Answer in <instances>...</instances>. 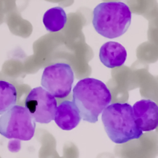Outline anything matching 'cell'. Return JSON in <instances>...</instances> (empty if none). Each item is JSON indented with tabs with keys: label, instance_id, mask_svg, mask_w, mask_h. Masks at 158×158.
Returning <instances> with one entry per match:
<instances>
[{
	"label": "cell",
	"instance_id": "6da1fadb",
	"mask_svg": "<svg viewBox=\"0 0 158 158\" xmlns=\"http://www.w3.org/2000/svg\"><path fill=\"white\" fill-rule=\"evenodd\" d=\"M72 97L81 118L92 123L98 121L100 114L112 100L106 84L93 78L79 80L73 89Z\"/></svg>",
	"mask_w": 158,
	"mask_h": 158
},
{
	"label": "cell",
	"instance_id": "7a4b0ae2",
	"mask_svg": "<svg viewBox=\"0 0 158 158\" xmlns=\"http://www.w3.org/2000/svg\"><path fill=\"white\" fill-rule=\"evenodd\" d=\"M102 122L110 139L116 144L139 139L143 131L137 127L128 103L109 104L102 112Z\"/></svg>",
	"mask_w": 158,
	"mask_h": 158
},
{
	"label": "cell",
	"instance_id": "3957f363",
	"mask_svg": "<svg viewBox=\"0 0 158 158\" xmlns=\"http://www.w3.org/2000/svg\"><path fill=\"white\" fill-rule=\"evenodd\" d=\"M131 20L129 7L120 1L101 2L93 11V27L99 35L107 38H115L123 35Z\"/></svg>",
	"mask_w": 158,
	"mask_h": 158
},
{
	"label": "cell",
	"instance_id": "277c9868",
	"mask_svg": "<svg viewBox=\"0 0 158 158\" xmlns=\"http://www.w3.org/2000/svg\"><path fill=\"white\" fill-rule=\"evenodd\" d=\"M35 122L25 107L14 105L0 117V134L8 139L28 141L34 136Z\"/></svg>",
	"mask_w": 158,
	"mask_h": 158
},
{
	"label": "cell",
	"instance_id": "5b68a950",
	"mask_svg": "<svg viewBox=\"0 0 158 158\" xmlns=\"http://www.w3.org/2000/svg\"><path fill=\"white\" fill-rule=\"evenodd\" d=\"M74 73L70 65L56 63L44 68L41 84L44 89L57 98H64L71 92Z\"/></svg>",
	"mask_w": 158,
	"mask_h": 158
},
{
	"label": "cell",
	"instance_id": "8992f818",
	"mask_svg": "<svg viewBox=\"0 0 158 158\" xmlns=\"http://www.w3.org/2000/svg\"><path fill=\"white\" fill-rule=\"evenodd\" d=\"M57 104L55 97L41 86L33 88L25 101V107L40 123H48L54 120Z\"/></svg>",
	"mask_w": 158,
	"mask_h": 158
},
{
	"label": "cell",
	"instance_id": "52a82bcc",
	"mask_svg": "<svg viewBox=\"0 0 158 158\" xmlns=\"http://www.w3.org/2000/svg\"><path fill=\"white\" fill-rule=\"evenodd\" d=\"M134 119L137 127L142 131L155 130L158 123V107L151 99H141L132 107Z\"/></svg>",
	"mask_w": 158,
	"mask_h": 158
},
{
	"label": "cell",
	"instance_id": "ba28073f",
	"mask_svg": "<svg viewBox=\"0 0 158 158\" xmlns=\"http://www.w3.org/2000/svg\"><path fill=\"white\" fill-rule=\"evenodd\" d=\"M81 117L73 101H64L57 107L54 121L57 125L64 130H71L80 122Z\"/></svg>",
	"mask_w": 158,
	"mask_h": 158
},
{
	"label": "cell",
	"instance_id": "9c48e42d",
	"mask_svg": "<svg viewBox=\"0 0 158 158\" xmlns=\"http://www.w3.org/2000/svg\"><path fill=\"white\" fill-rule=\"evenodd\" d=\"M127 56L125 48L115 41H108L100 48L99 57L101 62L108 68L120 67L124 64Z\"/></svg>",
	"mask_w": 158,
	"mask_h": 158
},
{
	"label": "cell",
	"instance_id": "30bf717a",
	"mask_svg": "<svg viewBox=\"0 0 158 158\" xmlns=\"http://www.w3.org/2000/svg\"><path fill=\"white\" fill-rule=\"evenodd\" d=\"M67 17L65 10L60 6L48 9L44 14L43 22L48 31L56 32L62 30L65 25Z\"/></svg>",
	"mask_w": 158,
	"mask_h": 158
},
{
	"label": "cell",
	"instance_id": "8fae6325",
	"mask_svg": "<svg viewBox=\"0 0 158 158\" xmlns=\"http://www.w3.org/2000/svg\"><path fill=\"white\" fill-rule=\"evenodd\" d=\"M17 98L15 87L7 81L0 80V115L15 105Z\"/></svg>",
	"mask_w": 158,
	"mask_h": 158
}]
</instances>
